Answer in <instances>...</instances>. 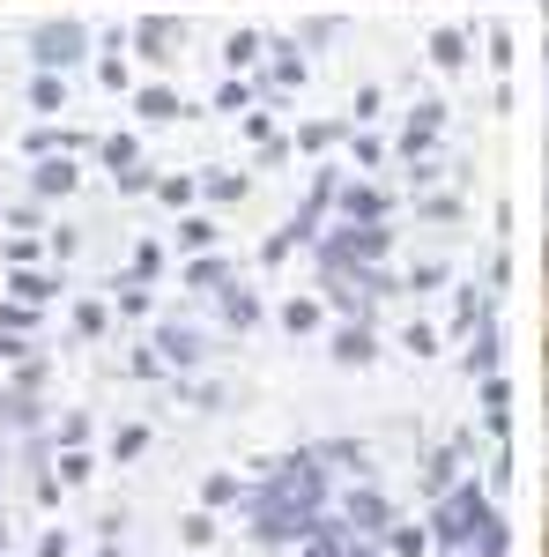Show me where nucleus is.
Listing matches in <instances>:
<instances>
[{"label": "nucleus", "mask_w": 549, "mask_h": 557, "mask_svg": "<svg viewBox=\"0 0 549 557\" xmlns=\"http://www.w3.org/2000/svg\"><path fill=\"white\" fill-rule=\"evenodd\" d=\"M38 52H45V60H75V52H83V38H75V30H45Z\"/></svg>", "instance_id": "nucleus-1"}]
</instances>
